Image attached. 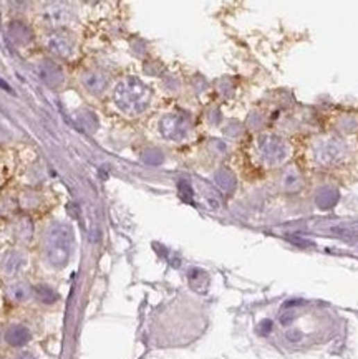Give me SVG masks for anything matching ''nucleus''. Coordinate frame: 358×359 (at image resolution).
<instances>
[{"mask_svg": "<svg viewBox=\"0 0 358 359\" xmlns=\"http://www.w3.org/2000/svg\"><path fill=\"white\" fill-rule=\"evenodd\" d=\"M261 151L267 161L277 162L284 157V144L282 141L274 138V136H266L261 141Z\"/></svg>", "mask_w": 358, "mask_h": 359, "instance_id": "obj_5", "label": "nucleus"}, {"mask_svg": "<svg viewBox=\"0 0 358 359\" xmlns=\"http://www.w3.org/2000/svg\"><path fill=\"white\" fill-rule=\"evenodd\" d=\"M151 91L138 78H126L114 88V103L123 113L139 114L148 108Z\"/></svg>", "mask_w": 358, "mask_h": 359, "instance_id": "obj_1", "label": "nucleus"}, {"mask_svg": "<svg viewBox=\"0 0 358 359\" xmlns=\"http://www.w3.org/2000/svg\"><path fill=\"white\" fill-rule=\"evenodd\" d=\"M15 359H37V358L33 356L32 353H22V354H19Z\"/></svg>", "mask_w": 358, "mask_h": 359, "instance_id": "obj_22", "label": "nucleus"}, {"mask_svg": "<svg viewBox=\"0 0 358 359\" xmlns=\"http://www.w3.org/2000/svg\"><path fill=\"white\" fill-rule=\"evenodd\" d=\"M142 159L149 166H157V164H161V162H163V154L157 151V149H149V151L143 154Z\"/></svg>", "mask_w": 358, "mask_h": 359, "instance_id": "obj_18", "label": "nucleus"}, {"mask_svg": "<svg viewBox=\"0 0 358 359\" xmlns=\"http://www.w3.org/2000/svg\"><path fill=\"white\" fill-rule=\"evenodd\" d=\"M8 295H10V298L14 301L22 303L28 300L30 295H32V288H30L27 283H22V281H20V283L12 285L10 288H8Z\"/></svg>", "mask_w": 358, "mask_h": 359, "instance_id": "obj_15", "label": "nucleus"}, {"mask_svg": "<svg viewBox=\"0 0 358 359\" xmlns=\"http://www.w3.org/2000/svg\"><path fill=\"white\" fill-rule=\"evenodd\" d=\"M38 73H40V78L44 80L50 88H60L65 83V75H63L62 67L57 65L55 62H50V60H45L44 63H40Z\"/></svg>", "mask_w": 358, "mask_h": 359, "instance_id": "obj_4", "label": "nucleus"}, {"mask_svg": "<svg viewBox=\"0 0 358 359\" xmlns=\"http://www.w3.org/2000/svg\"><path fill=\"white\" fill-rule=\"evenodd\" d=\"M178 189H179V195H181L182 200H186V202L193 204L194 191H193V187L189 186V182H187V181H179Z\"/></svg>", "mask_w": 358, "mask_h": 359, "instance_id": "obj_19", "label": "nucleus"}, {"mask_svg": "<svg viewBox=\"0 0 358 359\" xmlns=\"http://www.w3.org/2000/svg\"><path fill=\"white\" fill-rule=\"evenodd\" d=\"M46 45H49V50L58 57H68L74 51V42L65 33H53L46 42Z\"/></svg>", "mask_w": 358, "mask_h": 359, "instance_id": "obj_6", "label": "nucleus"}, {"mask_svg": "<svg viewBox=\"0 0 358 359\" xmlns=\"http://www.w3.org/2000/svg\"><path fill=\"white\" fill-rule=\"evenodd\" d=\"M83 85L93 95H101L108 87V78L103 73H98V71H90L83 76Z\"/></svg>", "mask_w": 358, "mask_h": 359, "instance_id": "obj_8", "label": "nucleus"}, {"mask_svg": "<svg viewBox=\"0 0 358 359\" xmlns=\"http://www.w3.org/2000/svg\"><path fill=\"white\" fill-rule=\"evenodd\" d=\"M160 131L164 138L171 141H181L189 131V119L182 114H166L160 121Z\"/></svg>", "mask_w": 358, "mask_h": 359, "instance_id": "obj_3", "label": "nucleus"}, {"mask_svg": "<svg viewBox=\"0 0 358 359\" xmlns=\"http://www.w3.org/2000/svg\"><path fill=\"white\" fill-rule=\"evenodd\" d=\"M339 200V192L332 187H323L322 191H318L317 195V205L322 209V211H327V209H332Z\"/></svg>", "mask_w": 358, "mask_h": 359, "instance_id": "obj_12", "label": "nucleus"}, {"mask_svg": "<svg viewBox=\"0 0 358 359\" xmlns=\"http://www.w3.org/2000/svg\"><path fill=\"white\" fill-rule=\"evenodd\" d=\"M35 297L45 305H50V303H55L58 300V295L53 288H50L49 285H38L35 286Z\"/></svg>", "mask_w": 358, "mask_h": 359, "instance_id": "obj_17", "label": "nucleus"}, {"mask_svg": "<svg viewBox=\"0 0 358 359\" xmlns=\"http://www.w3.org/2000/svg\"><path fill=\"white\" fill-rule=\"evenodd\" d=\"M45 19L49 24L53 25H62L67 24L70 19V10L65 6H58V3H52L50 7H46Z\"/></svg>", "mask_w": 358, "mask_h": 359, "instance_id": "obj_10", "label": "nucleus"}, {"mask_svg": "<svg viewBox=\"0 0 358 359\" xmlns=\"http://www.w3.org/2000/svg\"><path fill=\"white\" fill-rule=\"evenodd\" d=\"M340 156H342V148L335 143H328L318 151V161H322L323 164H332Z\"/></svg>", "mask_w": 358, "mask_h": 359, "instance_id": "obj_13", "label": "nucleus"}, {"mask_svg": "<svg viewBox=\"0 0 358 359\" xmlns=\"http://www.w3.org/2000/svg\"><path fill=\"white\" fill-rule=\"evenodd\" d=\"M74 252V234L65 224H55L46 230L45 256L52 267H65Z\"/></svg>", "mask_w": 358, "mask_h": 359, "instance_id": "obj_2", "label": "nucleus"}, {"mask_svg": "<svg viewBox=\"0 0 358 359\" xmlns=\"http://www.w3.org/2000/svg\"><path fill=\"white\" fill-rule=\"evenodd\" d=\"M214 181L224 192H232L234 187H236V177H234L232 174L225 169L217 170L216 176H214Z\"/></svg>", "mask_w": 358, "mask_h": 359, "instance_id": "obj_14", "label": "nucleus"}, {"mask_svg": "<svg viewBox=\"0 0 358 359\" xmlns=\"http://www.w3.org/2000/svg\"><path fill=\"white\" fill-rule=\"evenodd\" d=\"M271 328H272V322H262L261 323V333H268L271 331Z\"/></svg>", "mask_w": 358, "mask_h": 359, "instance_id": "obj_21", "label": "nucleus"}, {"mask_svg": "<svg viewBox=\"0 0 358 359\" xmlns=\"http://www.w3.org/2000/svg\"><path fill=\"white\" fill-rule=\"evenodd\" d=\"M30 338H32V335H30L28 328L22 326V324H15V326H10L6 333V340L10 346L27 344L30 341Z\"/></svg>", "mask_w": 358, "mask_h": 359, "instance_id": "obj_9", "label": "nucleus"}, {"mask_svg": "<svg viewBox=\"0 0 358 359\" xmlns=\"http://www.w3.org/2000/svg\"><path fill=\"white\" fill-rule=\"evenodd\" d=\"M292 184H293V189H296V187H298V177L293 176V173H291L287 177H285L284 186L287 187V189H292Z\"/></svg>", "mask_w": 358, "mask_h": 359, "instance_id": "obj_20", "label": "nucleus"}, {"mask_svg": "<svg viewBox=\"0 0 358 359\" xmlns=\"http://www.w3.org/2000/svg\"><path fill=\"white\" fill-rule=\"evenodd\" d=\"M0 88H2V89H6V91H10V93H12L10 87H8V85H7L6 81H3V80H0Z\"/></svg>", "mask_w": 358, "mask_h": 359, "instance_id": "obj_23", "label": "nucleus"}, {"mask_svg": "<svg viewBox=\"0 0 358 359\" xmlns=\"http://www.w3.org/2000/svg\"><path fill=\"white\" fill-rule=\"evenodd\" d=\"M76 119H78L80 126H82L85 131L95 132L98 130V119L95 116V113H92V111H80V113L76 114Z\"/></svg>", "mask_w": 358, "mask_h": 359, "instance_id": "obj_16", "label": "nucleus"}, {"mask_svg": "<svg viewBox=\"0 0 358 359\" xmlns=\"http://www.w3.org/2000/svg\"><path fill=\"white\" fill-rule=\"evenodd\" d=\"M8 33H10L12 40L17 42L19 45H25L32 40V30L22 22H14L8 25Z\"/></svg>", "mask_w": 358, "mask_h": 359, "instance_id": "obj_11", "label": "nucleus"}, {"mask_svg": "<svg viewBox=\"0 0 358 359\" xmlns=\"http://www.w3.org/2000/svg\"><path fill=\"white\" fill-rule=\"evenodd\" d=\"M25 267V255L20 252H7L3 255L2 262H0V268L6 275H15Z\"/></svg>", "mask_w": 358, "mask_h": 359, "instance_id": "obj_7", "label": "nucleus"}]
</instances>
